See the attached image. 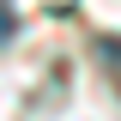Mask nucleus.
I'll return each mask as SVG.
<instances>
[{"instance_id": "nucleus-2", "label": "nucleus", "mask_w": 121, "mask_h": 121, "mask_svg": "<svg viewBox=\"0 0 121 121\" xmlns=\"http://www.w3.org/2000/svg\"><path fill=\"white\" fill-rule=\"evenodd\" d=\"M12 30H18V12L6 6V0H0V43H12Z\"/></svg>"}, {"instance_id": "nucleus-1", "label": "nucleus", "mask_w": 121, "mask_h": 121, "mask_svg": "<svg viewBox=\"0 0 121 121\" xmlns=\"http://www.w3.org/2000/svg\"><path fill=\"white\" fill-rule=\"evenodd\" d=\"M97 48H103V67L115 73V85H121V36H103Z\"/></svg>"}]
</instances>
